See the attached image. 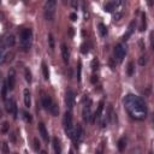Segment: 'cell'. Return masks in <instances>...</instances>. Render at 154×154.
Masks as SVG:
<instances>
[{
    "label": "cell",
    "mask_w": 154,
    "mask_h": 154,
    "mask_svg": "<svg viewBox=\"0 0 154 154\" xmlns=\"http://www.w3.org/2000/svg\"><path fill=\"white\" fill-rule=\"evenodd\" d=\"M150 46L154 49V33H152V35H150Z\"/></svg>",
    "instance_id": "cell-40"
},
{
    "label": "cell",
    "mask_w": 154,
    "mask_h": 154,
    "mask_svg": "<svg viewBox=\"0 0 154 154\" xmlns=\"http://www.w3.org/2000/svg\"><path fill=\"white\" fill-rule=\"evenodd\" d=\"M126 53V48L123 43H119L114 47V59L117 60V63H122Z\"/></svg>",
    "instance_id": "cell-6"
},
{
    "label": "cell",
    "mask_w": 154,
    "mask_h": 154,
    "mask_svg": "<svg viewBox=\"0 0 154 154\" xmlns=\"http://www.w3.org/2000/svg\"><path fill=\"white\" fill-rule=\"evenodd\" d=\"M81 72H82V64L80 61L78 66H77V81H78V82H81Z\"/></svg>",
    "instance_id": "cell-29"
},
{
    "label": "cell",
    "mask_w": 154,
    "mask_h": 154,
    "mask_svg": "<svg viewBox=\"0 0 154 154\" xmlns=\"http://www.w3.org/2000/svg\"><path fill=\"white\" fill-rule=\"evenodd\" d=\"M21 46L23 48V51H29L30 47H31V42H33V31L31 29L29 28H25V29H22L21 31Z\"/></svg>",
    "instance_id": "cell-2"
},
{
    "label": "cell",
    "mask_w": 154,
    "mask_h": 154,
    "mask_svg": "<svg viewBox=\"0 0 154 154\" xmlns=\"http://www.w3.org/2000/svg\"><path fill=\"white\" fill-rule=\"evenodd\" d=\"M134 73V64L130 61L129 64H128V75H133Z\"/></svg>",
    "instance_id": "cell-33"
},
{
    "label": "cell",
    "mask_w": 154,
    "mask_h": 154,
    "mask_svg": "<svg viewBox=\"0 0 154 154\" xmlns=\"http://www.w3.org/2000/svg\"><path fill=\"white\" fill-rule=\"evenodd\" d=\"M0 83H1V73H0Z\"/></svg>",
    "instance_id": "cell-47"
},
{
    "label": "cell",
    "mask_w": 154,
    "mask_h": 154,
    "mask_svg": "<svg viewBox=\"0 0 154 154\" xmlns=\"http://www.w3.org/2000/svg\"><path fill=\"white\" fill-rule=\"evenodd\" d=\"M64 128H65V133L66 135L72 140L73 134H75V125H73V119H72V114L70 111H66L64 114Z\"/></svg>",
    "instance_id": "cell-3"
},
{
    "label": "cell",
    "mask_w": 154,
    "mask_h": 154,
    "mask_svg": "<svg viewBox=\"0 0 154 154\" xmlns=\"http://www.w3.org/2000/svg\"><path fill=\"white\" fill-rule=\"evenodd\" d=\"M70 19H71L72 22L77 21V15H76V14H71V15H70Z\"/></svg>",
    "instance_id": "cell-41"
},
{
    "label": "cell",
    "mask_w": 154,
    "mask_h": 154,
    "mask_svg": "<svg viewBox=\"0 0 154 154\" xmlns=\"http://www.w3.org/2000/svg\"><path fill=\"white\" fill-rule=\"evenodd\" d=\"M72 140H73V142L76 143V146L83 140V129H82V126L78 125V124H77V126L75 128V134H73Z\"/></svg>",
    "instance_id": "cell-10"
},
{
    "label": "cell",
    "mask_w": 154,
    "mask_h": 154,
    "mask_svg": "<svg viewBox=\"0 0 154 154\" xmlns=\"http://www.w3.org/2000/svg\"><path fill=\"white\" fill-rule=\"evenodd\" d=\"M52 142H53V148H54V152H56V154H61V148H60L59 140H58L57 137H53Z\"/></svg>",
    "instance_id": "cell-20"
},
{
    "label": "cell",
    "mask_w": 154,
    "mask_h": 154,
    "mask_svg": "<svg viewBox=\"0 0 154 154\" xmlns=\"http://www.w3.org/2000/svg\"><path fill=\"white\" fill-rule=\"evenodd\" d=\"M0 148H1L3 154H10V149H9V146H7L6 142H3L1 145H0Z\"/></svg>",
    "instance_id": "cell-25"
},
{
    "label": "cell",
    "mask_w": 154,
    "mask_h": 154,
    "mask_svg": "<svg viewBox=\"0 0 154 154\" xmlns=\"http://www.w3.org/2000/svg\"><path fill=\"white\" fill-rule=\"evenodd\" d=\"M41 102H42L43 108L47 110V111H51V110H52V107H53V105H54L52 98H51L49 95H43L42 99H41Z\"/></svg>",
    "instance_id": "cell-12"
},
{
    "label": "cell",
    "mask_w": 154,
    "mask_h": 154,
    "mask_svg": "<svg viewBox=\"0 0 154 154\" xmlns=\"http://www.w3.org/2000/svg\"><path fill=\"white\" fill-rule=\"evenodd\" d=\"M16 154H18V153H16Z\"/></svg>",
    "instance_id": "cell-51"
},
{
    "label": "cell",
    "mask_w": 154,
    "mask_h": 154,
    "mask_svg": "<svg viewBox=\"0 0 154 154\" xmlns=\"http://www.w3.org/2000/svg\"><path fill=\"white\" fill-rule=\"evenodd\" d=\"M102 111H104V101H100V104H99V106H98V110L95 111V113H94V116H93V120L100 119Z\"/></svg>",
    "instance_id": "cell-16"
},
{
    "label": "cell",
    "mask_w": 154,
    "mask_h": 154,
    "mask_svg": "<svg viewBox=\"0 0 154 154\" xmlns=\"http://www.w3.org/2000/svg\"><path fill=\"white\" fill-rule=\"evenodd\" d=\"M113 10H116V7H114V5L112 4V1L105 4V6H104V11H105V12H112Z\"/></svg>",
    "instance_id": "cell-23"
},
{
    "label": "cell",
    "mask_w": 154,
    "mask_h": 154,
    "mask_svg": "<svg viewBox=\"0 0 154 154\" xmlns=\"http://www.w3.org/2000/svg\"><path fill=\"white\" fill-rule=\"evenodd\" d=\"M68 3V0H63V4H66Z\"/></svg>",
    "instance_id": "cell-45"
},
{
    "label": "cell",
    "mask_w": 154,
    "mask_h": 154,
    "mask_svg": "<svg viewBox=\"0 0 154 154\" xmlns=\"http://www.w3.org/2000/svg\"><path fill=\"white\" fill-rule=\"evenodd\" d=\"M7 87L10 91H14V88H15V84H16V72L14 69H11L9 71V75H7Z\"/></svg>",
    "instance_id": "cell-11"
},
{
    "label": "cell",
    "mask_w": 154,
    "mask_h": 154,
    "mask_svg": "<svg viewBox=\"0 0 154 154\" xmlns=\"http://www.w3.org/2000/svg\"><path fill=\"white\" fill-rule=\"evenodd\" d=\"M82 116H83V119L86 122H91V119H92V101H91V99H88V102L84 104Z\"/></svg>",
    "instance_id": "cell-7"
},
{
    "label": "cell",
    "mask_w": 154,
    "mask_h": 154,
    "mask_svg": "<svg viewBox=\"0 0 154 154\" xmlns=\"http://www.w3.org/2000/svg\"><path fill=\"white\" fill-rule=\"evenodd\" d=\"M7 89H9L7 83H5V84L3 86V91H1V98H3L4 100H6V93H7Z\"/></svg>",
    "instance_id": "cell-31"
},
{
    "label": "cell",
    "mask_w": 154,
    "mask_h": 154,
    "mask_svg": "<svg viewBox=\"0 0 154 154\" xmlns=\"http://www.w3.org/2000/svg\"><path fill=\"white\" fill-rule=\"evenodd\" d=\"M124 106L134 119L142 120L147 117V106L145 104L143 99H141L137 95L128 94L124 98Z\"/></svg>",
    "instance_id": "cell-1"
},
{
    "label": "cell",
    "mask_w": 154,
    "mask_h": 154,
    "mask_svg": "<svg viewBox=\"0 0 154 154\" xmlns=\"http://www.w3.org/2000/svg\"><path fill=\"white\" fill-rule=\"evenodd\" d=\"M88 51H89V47H88V45L83 43V45H82V49H81V52H82L83 54H87V53H88Z\"/></svg>",
    "instance_id": "cell-35"
},
{
    "label": "cell",
    "mask_w": 154,
    "mask_h": 154,
    "mask_svg": "<svg viewBox=\"0 0 154 154\" xmlns=\"http://www.w3.org/2000/svg\"><path fill=\"white\" fill-rule=\"evenodd\" d=\"M69 154H73V152H72V150H70V153H69Z\"/></svg>",
    "instance_id": "cell-48"
},
{
    "label": "cell",
    "mask_w": 154,
    "mask_h": 154,
    "mask_svg": "<svg viewBox=\"0 0 154 154\" xmlns=\"http://www.w3.org/2000/svg\"><path fill=\"white\" fill-rule=\"evenodd\" d=\"M41 68H42V73H43V78L47 81L49 78V72H48V68H47V64L43 61L41 64Z\"/></svg>",
    "instance_id": "cell-21"
},
{
    "label": "cell",
    "mask_w": 154,
    "mask_h": 154,
    "mask_svg": "<svg viewBox=\"0 0 154 154\" xmlns=\"http://www.w3.org/2000/svg\"><path fill=\"white\" fill-rule=\"evenodd\" d=\"M125 147H126V140H125V137H122V138L118 141V149H119L120 152H123V150L125 149Z\"/></svg>",
    "instance_id": "cell-22"
},
{
    "label": "cell",
    "mask_w": 154,
    "mask_h": 154,
    "mask_svg": "<svg viewBox=\"0 0 154 154\" xmlns=\"http://www.w3.org/2000/svg\"><path fill=\"white\" fill-rule=\"evenodd\" d=\"M145 64H146L145 57H141V58H140V65H145Z\"/></svg>",
    "instance_id": "cell-42"
},
{
    "label": "cell",
    "mask_w": 154,
    "mask_h": 154,
    "mask_svg": "<svg viewBox=\"0 0 154 154\" xmlns=\"http://www.w3.org/2000/svg\"><path fill=\"white\" fill-rule=\"evenodd\" d=\"M48 42H49V48L53 51V49H54V38H53V35H52V34L48 35Z\"/></svg>",
    "instance_id": "cell-28"
},
{
    "label": "cell",
    "mask_w": 154,
    "mask_h": 154,
    "mask_svg": "<svg viewBox=\"0 0 154 154\" xmlns=\"http://www.w3.org/2000/svg\"><path fill=\"white\" fill-rule=\"evenodd\" d=\"M40 142H38V140L37 138H34V148H35V150H38L40 149Z\"/></svg>",
    "instance_id": "cell-34"
},
{
    "label": "cell",
    "mask_w": 154,
    "mask_h": 154,
    "mask_svg": "<svg viewBox=\"0 0 154 154\" xmlns=\"http://www.w3.org/2000/svg\"><path fill=\"white\" fill-rule=\"evenodd\" d=\"M98 30H99V34H100V36H106V34H107V27L104 24V23H99L98 24Z\"/></svg>",
    "instance_id": "cell-19"
},
{
    "label": "cell",
    "mask_w": 154,
    "mask_h": 154,
    "mask_svg": "<svg viewBox=\"0 0 154 154\" xmlns=\"http://www.w3.org/2000/svg\"><path fill=\"white\" fill-rule=\"evenodd\" d=\"M92 82H93V83H95V82H98V76H95V75H94V76L92 77Z\"/></svg>",
    "instance_id": "cell-43"
},
{
    "label": "cell",
    "mask_w": 154,
    "mask_h": 154,
    "mask_svg": "<svg viewBox=\"0 0 154 154\" xmlns=\"http://www.w3.org/2000/svg\"><path fill=\"white\" fill-rule=\"evenodd\" d=\"M123 16V11L122 10H116V14L113 15V19L114 21H119Z\"/></svg>",
    "instance_id": "cell-26"
},
{
    "label": "cell",
    "mask_w": 154,
    "mask_h": 154,
    "mask_svg": "<svg viewBox=\"0 0 154 154\" xmlns=\"http://www.w3.org/2000/svg\"><path fill=\"white\" fill-rule=\"evenodd\" d=\"M104 147H105V143H104V142H101V143L99 145V147H98L95 154H104Z\"/></svg>",
    "instance_id": "cell-32"
},
{
    "label": "cell",
    "mask_w": 154,
    "mask_h": 154,
    "mask_svg": "<svg viewBox=\"0 0 154 154\" xmlns=\"http://www.w3.org/2000/svg\"><path fill=\"white\" fill-rule=\"evenodd\" d=\"M95 70H98V60L96 59L93 60V71H95Z\"/></svg>",
    "instance_id": "cell-39"
},
{
    "label": "cell",
    "mask_w": 154,
    "mask_h": 154,
    "mask_svg": "<svg viewBox=\"0 0 154 154\" xmlns=\"http://www.w3.org/2000/svg\"><path fill=\"white\" fill-rule=\"evenodd\" d=\"M9 48H10V47L6 45L5 40H4V38H1V40H0V64H3V63L5 61Z\"/></svg>",
    "instance_id": "cell-8"
},
{
    "label": "cell",
    "mask_w": 154,
    "mask_h": 154,
    "mask_svg": "<svg viewBox=\"0 0 154 154\" xmlns=\"http://www.w3.org/2000/svg\"><path fill=\"white\" fill-rule=\"evenodd\" d=\"M4 40H5V42H6V45H7L9 47L15 46V43H16V38H15L14 35H7V36H5Z\"/></svg>",
    "instance_id": "cell-18"
},
{
    "label": "cell",
    "mask_w": 154,
    "mask_h": 154,
    "mask_svg": "<svg viewBox=\"0 0 154 154\" xmlns=\"http://www.w3.org/2000/svg\"><path fill=\"white\" fill-rule=\"evenodd\" d=\"M112 4L114 5V7H116V9H117V7L122 4V0H112Z\"/></svg>",
    "instance_id": "cell-37"
},
{
    "label": "cell",
    "mask_w": 154,
    "mask_h": 154,
    "mask_svg": "<svg viewBox=\"0 0 154 154\" xmlns=\"http://www.w3.org/2000/svg\"><path fill=\"white\" fill-rule=\"evenodd\" d=\"M38 133H40L41 137L46 141V142H48V140H49V137H48V131H47V129H46V126H45L43 123L38 124Z\"/></svg>",
    "instance_id": "cell-14"
},
{
    "label": "cell",
    "mask_w": 154,
    "mask_h": 154,
    "mask_svg": "<svg viewBox=\"0 0 154 154\" xmlns=\"http://www.w3.org/2000/svg\"><path fill=\"white\" fill-rule=\"evenodd\" d=\"M23 116H24V119L27 120L28 123H31V122H33V117H31V114H30V113H28L27 111H24V112H23Z\"/></svg>",
    "instance_id": "cell-30"
},
{
    "label": "cell",
    "mask_w": 154,
    "mask_h": 154,
    "mask_svg": "<svg viewBox=\"0 0 154 154\" xmlns=\"http://www.w3.org/2000/svg\"><path fill=\"white\" fill-rule=\"evenodd\" d=\"M71 5L73 9H77L78 7V1H77V0H71Z\"/></svg>",
    "instance_id": "cell-38"
},
{
    "label": "cell",
    "mask_w": 154,
    "mask_h": 154,
    "mask_svg": "<svg viewBox=\"0 0 154 154\" xmlns=\"http://www.w3.org/2000/svg\"><path fill=\"white\" fill-rule=\"evenodd\" d=\"M23 95H24V105H25V107H30V105H31V96H30L29 89H24Z\"/></svg>",
    "instance_id": "cell-15"
},
{
    "label": "cell",
    "mask_w": 154,
    "mask_h": 154,
    "mask_svg": "<svg viewBox=\"0 0 154 154\" xmlns=\"http://www.w3.org/2000/svg\"><path fill=\"white\" fill-rule=\"evenodd\" d=\"M149 154H153V153H152V152H149Z\"/></svg>",
    "instance_id": "cell-49"
},
{
    "label": "cell",
    "mask_w": 154,
    "mask_h": 154,
    "mask_svg": "<svg viewBox=\"0 0 154 154\" xmlns=\"http://www.w3.org/2000/svg\"><path fill=\"white\" fill-rule=\"evenodd\" d=\"M147 3H148L149 6H153L154 5V0H147Z\"/></svg>",
    "instance_id": "cell-44"
},
{
    "label": "cell",
    "mask_w": 154,
    "mask_h": 154,
    "mask_svg": "<svg viewBox=\"0 0 154 154\" xmlns=\"http://www.w3.org/2000/svg\"><path fill=\"white\" fill-rule=\"evenodd\" d=\"M7 130H9V124L5 122V123L3 124V128H1V133L5 134V133H7Z\"/></svg>",
    "instance_id": "cell-36"
},
{
    "label": "cell",
    "mask_w": 154,
    "mask_h": 154,
    "mask_svg": "<svg viewBox=\"0 0 154 154\" xmlns=\"http://www.w3.org/2000/svg\"><path fill=\"white\" fill-rule=\"evenodd\" d=\"M41 154H47V153H46L45 150H42V152H41Z\"/></svg>",
    "instance_id": "cell-46"
},
{
    "label": "cell",
    "mask_w": 154,
    "mask_h": 154,
    "mask_svg": "<svg viewBox=\"0 0 154 154\" xmlns=\"http://www.w3.org/2000/svg\"><path fill=\"white\" fill-rule=\"evenodd\" d=\"M65 102L69 110H72L75 106V93L71 91V89H68L66 94H65Z\"/></svg>",
    "instance_id": "cell-9"
},
{
    "label": "cell",
    "mask_w": 154,
    "mask_h": 154,
    "mask_svg": "<svg viewBox=\"0 0 154 154\" xmlns=\"http://www.w3.org/2000/svg\"><path fill=\"white\" fill-rule=\"evenodd\" d=\"M134 29H135V21H133V22L129 24V28H128L126 34H124V36H123V40H124V41H126L128 38L131 36V34L134 33Z\"/></svg>",
    "instance_id": "cell-17"
},
{
    "label": "cell",
    "mask_w": 154,
    "mask_h": 154,
    "mask_svg": "<svg viewBox=\"0 0 154 154\" xmlns=\"http://www.w3.org/2000/svg\"><path fill=\"white\" fill-rule=\"evenodd\" d=\"M5 108L9 113H11L14 116V118H17V114H18V108H17V104L14 99H7L5 100Z\"/></svg>",
    "instance_id": "cell-5"
},
{
    "label": "cell",
    "mask_w": 154,
    "mask_h": 154,
    "mask_svg": "<svg viewBox=\"0 0 154 154\" xmlns=\"http://www.w3.org/2000/svg\"><path fill=\"white\" fill-rule=\"evenodd\" d=\"M23 1H25V0H23Z\"/></svg>",
    "instance_id": "cell-50"
},
{
    "label": "cell",
    "mask_w": 154,
    "mask_h": 154,
    "mask_svg": "<svg viewBox=\"0 0 154 154\" xmlns=\"http://www.w3.org/2000/svg\"><path fill=\"white\" fill-rule=\"evenodd\" d=\"M60 49H61V57H63V60L65 64H69L70 61V52H69V48L65 43H63L60 46Z\"/></svg>",
    "instance_id": "cell-13"
},
{
    "label": "cell",
    "mask_w": 154,
    "mask_h": 154,
    "mask_svg": "<svg viewBox=\"0 0 154 154\" xmlns=\"http://www.w3.org/2000/svg\"><path fill=\"white\" fill-rule=\"evenodd\" d=\"M57 10V0H47L45 4V17L47 21L52 22L56 16Z\"/></svg>",
    "instance_id": "cell-4"
},
{
    "label": "cell",
    "mask_w": 154,
    "mask_h": 154,
    "mask_svg": "<svg viewBox=\"0 0 154 154\" xmlns=\"http://www.w3.org/2000/svg\"><path fill=\"white\" fill-rule=\"evenodd\" d=\"M49 112H51V113H52V114L54 116V117H57V116L59 114V107H58V105L56 104V102H54V105H53V107H52V110H51Z\"/></svg>",
    "instance_id": "cell-27"
},
{
    "label": "cell",
    "mask_w": 154,
    "mask_h": 154,
    "mask_svg": "<svg viewBox=\"0 0 154 154\" xmlns=\"http://www.w3.org/2000/svg\"><path fill=\"white\" fill-rule=\"evenodd\" d=\"M24 75H25V81L30 83V82L33 81V77H31L30 70H29V69H25V70H24Z\"/></svg>",
    "instance_id": "cell-24"
}]
</instances>
